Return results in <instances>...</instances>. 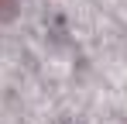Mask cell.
Returning a JSON list of instances; mask_svg holds the SVG:
<instances>
[{"label": "cell", "mask_w": 127, "mask_h": 124, "mask_svg": "<svg viewBox=\"0 0 127 124\" xmlns=\"http://www.w3.org/2000/svg\"><path fill=\"white\" fill-rule=\"evenodd\" d=\"M17 14V0H0V21H14Z\"/></svg>", "instance_id": "obj_1"}]
</instances>
